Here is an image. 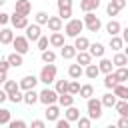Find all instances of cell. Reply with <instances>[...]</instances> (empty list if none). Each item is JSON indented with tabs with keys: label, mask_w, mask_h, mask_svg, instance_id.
Segmentation results:
<instances>
[{
	"label": "cell",
	"mask_w": 128,
	"mask_h": 128,
	"mask_svg": "<svg viewBox=\"0 0 128 128\" xmlns=\"http://www.w3.org/2000/svg\"><path fill=\"white\" fill-rule=\"evenodd\" d=\"M56 72H58L56 64H54V62H50V64H44V66H42V70H40L38 78H40V82H42V84L50 86V84H54V82H56Z\"/></svg>",
	"instance_id": "1"
},
{
	"label": "cell",
	"mask_w": 128,
	"mask_h": 128,
	"mask_svg": "<svg viewBox=\"0 0 128 128\" xmlns=\"http://www.w3.org/2000/svg\"><path fill=\"white\" fill-rule=\"evenodd\" d=\"M82 30H84V20H80V18H70V20L64 24V34H66L68 38L80 36Z\"/></svg>",
	"instance_id": "2"
},
{
	"label": "cell",
	"mask_w": 128,
	"mask_h": 128,
	"mask_svg": "<svg viewBox=\"0 0 128 128\" xmlns=\"http://www.w3.org/2000/svg\"><path fill=\"white\" fill-rule=\"evenodd\" d=\"M102 100L100 98H94V96H90L88 100H86V110H88V116L92 118V120H100L102 118Z\"/></svg>",
	"instance_id": "3"
},
{
	"label": "cell",
	"mask_w": 128,
	"mask_h": 128,
	"mask_svg": "<svg viewBox=\"0 0 128 128\" xmlns=\"http://www.w3.org/2000/svg\"><path fill=\"white\" fill-rule=\"evenodd\" d=\"M84 28H86L88 32H100L102 20H100L94 12H84Z\"/></svg>",
	"instance_id": "4"
},
{
	"label": "cell",
	"mask_w": 128,
	"mask_h": 128,
	"mask_svg": "<svg viewBox=\"0 0 128 128\" xmlns=\"http://www.w3.org/2000/svg\"><path fill=\"white\" fill-rule=\"evenodd\" d=\"M12 46H14V50L20 52V54H28V52H30V40L26 38V34H24V36H14Z\"/></svg>",
	"instance_id": "5"
},
{
	"label": "cell",
	"mask_w": 128,
	"mask_h": 128,
	"mask_svg": "<svg viewBox=\"0 0 128 128\" xmlns=\"http://www.w3.org/2000/svg\"><path fill=\"white\" fill-rule=\"evenodd\" d=\"M40 102H42L44 106L58 102V92H56V88H48V86H46L44 90H40Z\"/></svg>",
	"instance_id": "6"
},
{
	"label": "cell",
	"mask_w": 128,
	"mask_h": 128,
	"mask_svg": "<svg viewBox=\"0 0 128 128\" xmlns=\"http://www.w3.org/2000/svg\"><path fill=\"white\" fill-rule=\"evenodd\" d=\"M24 30H26V38H28L30 42H38V38L42 36V28H40V24H36V22H34V24H28Z\"/></svg>",
	"instance_id": "7"
},
{
	"label": "cell",
	"mask_w": 128,
	"mask_h": 128,
	"mask_svg": "<svg viewBox=\"0 0 128 128\" xmlns=\"http://www.w3.org/2000/svg\"><path fill=\"white\" fill-rule=\"evenodd\" d=\"M10 24H12L16 30H24V28L28 26V16H22V14L14 12V14H10Z\"/></svg>",
	"instance_id": "8"
},
{
	"label": "cell",
	"mask_w": 128,
	"mask_h": 128,
	"mask_svg": "<svg viewBox=\"0 0 128 128\" xmlns=\"http://www.w3.org/2000/svg\"><path fill=\"white\" fill-rule=\"evenodd\" d=\"M38 82H40L38 76H34V74H26V76L20 80V90H32V88H36Z\"/></svg>",
	"instance_id": "9"
},
{
	"label": "cell",
	"mask_w": 128,
	"mask_h": 128,
	"mask_svg": "<svg viewBox=\"0 0 128 128\" xmlns=\"http://www.w3.org/2000/svg\"><path fill=\"white\" fill-rule=\"evenodd\" d=\"M44 114H46V120H48V122H56V120L60 118V104H56V102H54V104H48Z\"/></svg>",
	"instance_id": "10"
},
{
	"label": "cell",
	"mask_w": 128,
	"mask_h": 128,
	"mask_svg": "<svg viewBox=\"0 0 128 128\" xmlns=\"http://www.w3.org/2000/svg\"><path fill=\"white\" fill-rule=\"evenodd\" d=\"M30 10H32L30 0H16V4H14V12H18V14H22V16H28Z\"/></svg>",
	"instance_id": "11"
},
{
	"label": "cell",
	"mask_w": 128,
	"mask_h": 128,
	"mask_svg": "<svg viewBox=\"0 0 128 128\" xmlns=\"http://www.w3.org/2000/svg\"><path fill=\"white\" fill-rule=\"evenodd\" d=\"M46 26H48V30H50V32H60V30L64 28V20H62L60 16H50Z\"/></svg>",
	"instance_id": "12"
},
{
	"label": "cell",
	"mask_w": 128,
	"mask_h": 128,
	"mask_svg": "<svg viewBox=\"0 0 128 128\" xmlns=\"http://www.w3.org/2000/svg\"><path fill=\"white\" fill-rule=\"evenodd\" d=\"M76 54H78V50H76L74 44H64V46L60 48V56H62L64 60H72V58H76Z\"/></svg>",
	"instance_id": "13"
},
{
	"label": "cell",
	"mask_w": 128,
	"mask_h": 128,
	"mask_svg": "<svg viewBox=\"0 0 128 128\" xmlns=\"http://www.w3.org/2000/svg\"><path fill=\"white\" fill-rule=\"evenodd\" d=\"M36 102H40V92H36V88H32V90H24V104L34 106Z\"/></svg>",
	"instance_id": "14"
},
{
	"label": "cell",
	"mask_w": 128,
	"mask_h": 128,
	"mask_svg": "<svg viewBox=\"0 0 128 128\" xmlns=\"http://www.w3.org/2000/svg\"><path fill=\"white\" fill-rule=\"evenodd\" d=\"M98 8H100V0H80L82 12H96Z\"/></svg>",
	"instance_id": "15"
},
{
	"label": "cell",
	"mask_w": 128,
	"mask_h": 128,
	"mask_svg": "<svg viewBox=\"0 0 128 128\" xmlns=\"http://www.w3.org/2000/svg\"><path fill=\"white\" fill-rule=\"evenodd\" d=\"M6 58H8V62H10L12 68H20V66L24 64V54H20V52H16V50H14L12 54H8Z\"/></svg>",
	"instance_id": "16"
},
{
	"label": "cell",
	"mask_w": 128,
	"mask_h": 128,
	"mask_svg": "<svg viewBox=\"0 0 128 128\" xmlns=\"http://www.w3.org/2000/svg\"><path fill=\"white\" fill-rule=\"evenodd\" d=\"M68 76L70 78H74V80H80V76H84V66L82 64H70L68 66Z\"/></svg>",
	"instance_id": "17"
},
{
	"label": "cell",
	"mask_w": 128,
	"mask_h": 128,
	"mask_svg": "<svg viewBox=\"0 0 128 128\" xmlns=\"http://www.w3.org/2000/svg\"><path fill=\"white\" fill-rule=\"evenodd\" d=\"M88 52L94 56V58H102L104 56V52H106V48H104V44L102 42H90V48H88Z\"/></svg>",
	"instance_id": "18"
},
{
	"label": "cell",
	"mask_w": 128,
	"mask_h": 128,
	"mask_svg": "<svg viewBox=\"0 0 128 128\" xmlns=\"http://www.w3.org/2000/svg\"><path fill=\"white\" fill-rule=\"evenodd\" d=\"M66 42H64V34L62 32H52L50 34V46L52 48H62Z\"/></svg>",
	"instance_id": "19"
},
{
	"label": "cell",
	"mask_w": 128,
	"mask_h": 128,
	"mask_svg": "<svg viewBox=\"0 0 128 128\" xmlns=\"http://www.w3.org/2000/svg\"><path fill=\"white\" fill-rule=\"evenodd\" d=\"M74 94H70V92H64V94H58V104L62 106V108H68V106H72L74 104Z\"/></svg>",
	"instance_id": "20"
},
{
	"label": "cell",
	"mask_w": 128,
	"mask_h": 128,
	"mask_svg": "<svg viewBox=\"0 0 128 128\" xmlns=\"http://www.w3.org/2000/svg\"><path fill=\"white\" fill-rule=\"evenodd\" d=\"M100 100H102V106H104V108H114V104L118 102V96H116L114 92H106Z\"/></svg>",
	"instance_id": "21"
},
{
	"label": "cell",
	"mask_w": 128,
	"mask_h": 128,
	"mask_svg": "<svg viewBox=\"0 0 128 128\" xmlns=\"http://www.w3.org/2000/svg\"><path fill=\"white\" fill-rule=\"evenodd\" d=\"M12 40H14V32L10 30V28H0V44H12Z\"/></svg>",
	"instance_id": "22"
},
{
	"label": "cell",
	"mask_w": 128,
	"mask_h": 128,
	"mask_svg": "<svg viewBox=\"0 0 128 128\" xmlns=\"http://www.w3.org/2000/svg\"><path fill=\"white\" fill-rule=\"evenodd\" d=\"M74 46H76V50H78V52L88 50V48H90V40H88L86 36H82V34H80V36H76V38H74Z\"/></svg>",
	"instance_id": "23"
},
{
	"label": "cell",
	"mask_w": 128,
	"mask_h": 128,
	"mask_svg": "<svg viewBox=\"0 0 128 128\" xmlns=\"http://www.w3.org/2000/svg\"><path fill=\"white\" fill-rule=\"evenodd\" d=\"M108 46H110L114 52H118V50H122V48H124V38H122L120 34H116V36H110V42H108Z\"/></svg>",
	"instance_id": "24"
},
{
	"label": "cell",
	"mask_w": 128,
	"mask_h": 128,
	"mask_svg": "<svg viewBox=\"0 0 128 128\" xmlns=\"http://www.w3.org/2000/svg\"><path fill=\"white\" fill-rule=\"evenodd\" d=\"M98 74H100V68H98V64H88V66H84V76L86 78H90V80H94V78H98Z\"/></svg>",
	"instance_id": "25"
},
{
	"label": "cell",
	"mask_w": 128,
	"mask_h": 128,
	"mask_svg": "<svg viewBox=\"0 0 128 128\" xmlns=\"http://www.w3.org/2000/svg\"><path fill=\"white\" fill-rule=\"evenodd\" d=\"M64 118H68L70 122H76L78 118H80V110L72 104V106H68V108H64Z\"/></svg>",
	"instance_id": "26"
},
{
	"label": "cell",
	"mask_w": 128,
	"mask_h": 128,
	"mask_svg": "<svg viewBox=\"0 0 128 128\" xmlns=\"http://www.w3.org/2000/svg\"><path fill=\"white\" fill-rule=\"evenodd\" d=\"M120 100H128V86L124 84V82H118L116 86H114V90H112Z\"/></svg>",
	"instance_id": "27"
},
{
	"label": "cell",
	"mask_w": 128,
	"mask_h": 128,
	"mask_svg": "<svg viewBox=\"0 0 128 128\" xmlns=\"http://www.w3.org/2000/svg\"><path fill=\"white\" fill-rule=\"evenodd\" d=\"M106 32H108L110 36H116V34H120V32H122V26H120V22L110 18V22L106 24Z\"/></svg>",
	"instance_id": "28"
},
{
	"label": "cell",
	"mask_w": 128,
	"mask_h": 128,
	"mask_svg": "<svg viewBox=\"0 0 128 128\" xmlns=\"http://www.w3.org/2000/svg\"><path fill=\"white\" fill-rule=\"evenodd\" d=\"M92 58H94V56H92L88 50H82V52H78V54H76V62H78V64H82V66H88V64L92 62Z\"/></svg>",
	"instance_id": "29"
},
{
	"label": "cell",
	"mask_w": 128,
	"mask_h": 128,
	"mask_svg": "<svg viewBox=\"0 0 128 128\" xmlns=\"http://www.w3.org/2000/svg\"><path fill=\"white\" fill-rule=\"evenodd\" d=\"M98 68H100V72H104V74H108V72H114V62L102 56V58H100V62H98Z\"/></svg>",
	"instance_id": "30"
},
{
	"label": "cell",
	"mask_w": 128,
	"mask_h": 128,
	"mask_svg": "<svg viewBox=\"0 0 128 128\" xmlns=\"http://www.w3.org/2000/svg\"><path fill=\"white\" fill-rule=\"evenodd\" d=\"M78 96H80V98H84V100H88L90 96H94V86H92V84H82V86H80Z\"/></svg>",
	"instance_id": "31"
},
{
	"label": "cell",
	"mask_w": 128,
	"mask_h": 128,
	"mask_svg": "<svg viewBox=\"0 0 128 128\" xmlns=\"http://www.w3.org/2000/svg\"><path fill=\"white\" fill-rule=\"evenodd\" d=\"M112 62H114V66H116V68H118V66H128V56H126L124 52H120V50H118V52L114 54Z\"/></svg>",
	"instance_id": "32"
},
{
	"label": "cell",
	"mask_w": 128,
	"mask_h": 128,
	"mask_svg": "<svg viewBox=\"0 0 128 128\" xmlns=\"http://www.w3.org/2000/svg\"><path fill=\"white\" fill-rule=\"evenodd\" d=\"M42 62L44 64H50V62H56V52L54 50H50V48H46V50H42Z\"/></svg>",
	"instance_id": "33"
},
{
	"label": "cell",
	"mask_w": 128,
	"mask_h": 128,
	"mask_svg": "<svg viewBox=\"0 0 128 128\" xmlns=\"http://www.w3.org/2000/svg\"><path fill=\"white\" fill-rule=\"evenodd\" d=\"M118 84V78H116V74L114 72H108L106 74V78H104V86L108 88V90H114V86Z\"/></svg>",
	"instance_id": "34"
},
{
	"label": "cell",
	"mask_w": 128,
	"mask_h": 128,
	"mask_svg": "<svg viewBox=\"0 0 128 128\" xmlns=\"http://www.w3.org/2000/svg\"><path fill=\"white\" fill-rule=\"evenodd\" d=\"M114 108H116V112L120 116H128V100H120L118 98V102L114 104Z\"/></svg>",
	"instance_id": "35"
},
{
	"label": "cell",
	"mask_w": 128,
	"mask_h": 128,
	"mask_svg": "<svg viewBox=\"0 0 128 128\" xmlns=\"http://www.w3.org/2000/svg\"><path fill=\"white\" fill-rule=\"evenodd\" d=\"M114 74H116L118 82H128V68H126V66H118V68L114 70Z\"/></svg>",
	"instance_id": "36"
},
{
	"label": "cell",
	"mask_w": 128,
	"mask_h": 128,
	"mask_svg": "<svg viewBox=\"0 0 128 128\" xmlns=\"http://www.w3.org/2000/svg\"><path fill=\"white\" fill-rule=\"evenodd\" d=\"M48 18H50V14L48 12H44V10H38L36 12V16H34V20H36V24H48Z\"/></svg>",
	"instance_id": "37"
},
{
	"label": "cell",
	"mask_w": 128,
	"mask_h": 128,
	"mask_svg": "<svg viewBox=\"0 0 128 128\" xmlns=\"http://www.w3.org/2000/svg\"><path fill=\"white\" fill-rule=\"evenodd\" d=\"M4 90H6L8 94H12V92L20 90V82H16V80H6V82H4Z\"/></svg>",
	"instance_id": "38"
},
{
	"label": "cell",
	"mask_w": 128,
	"mask_h": 128,
	"mask_svg": "<svg viewBox=\"0 0 128 128\" xmlns=\"http://www.w3.org/2000/svg\"><path fill=\"white\" fill-rule=\"evenodd\" d=\"M68 84H70V80H56L54 88H56L58 94H64V92H68Z\"/></svg>",
	"instance_id": "39"
},
{
	"label": "cell",
	"mask_w": 128,
	"mask_h": 128,
	"mask_svg": "<svg viewBox=\"0 0 128 128\" xmlns=\"http://www.w3.org/2000/svg\"><path fill=\"white\" fill-rule=\"evenodd\" d=\"M10 120H12V112L8 108H0V126L2 124H8Z\"/></svg>",
	"instance_id": "40"
},
{
	"label": "cell",
	"mask_w": 128,
	"mask_h": 128,
	"mask_svg": "<svg viewBox=\"0 0 128 128\" xmlns=\"http://www.w3.org/2000/svg\"><path fill=\"white\" fill-rule=\"evenodd\" d=\"M8 100H10L12 104H20V102H24V94H22L20 90H16V92L8 94Z\"/></svg>",
	"instance_id": "41"
},
{
	"label": "cell",
	"mask_w": 128,
	"mask_h": 128,
	"mask_svg": "<svg viewBox=\"0 0 128 128\" xmlns=\"http://www.w3.org/2000/svg\"><path fill=\"white\" fill-rule=\"evenodd\" d=\"M36 44H38V50L42 52V50H46V48L50 46V38H48V36H40Z\"/></svg>",
	"instance_id": "42"
},
{
	"label": "cell",
	"mask_w": 128,
	"mask_h": 128,
	"mask_svg": "<svg viewBox=\"0 0 128 128\" xmlns=\"http://www.w3.org/2000/svg\"><path fill=\"white\" fill-rule=\"evenodd\" d=\"M58 16L62 20H70L72 18V8H58Z\"/></svg>",
	"instance_id": "43"
},
{
	"label": "cell",
	"mask_w": 128,
	"mask_h": 128,
	"mask_svg": "<svg viewBox=\"0 0 128 128\" xmlns=\"http://www.w3.org/2000/svg\"><path fill=\"white\" fill-rule=\"evenodd\" d=\"M68 92H70V94H74V96H78V92H80V84H78L74 78H72V80H70V84H68Z\"/></svg>",
	"instance_id": "44"
},
{
	"label": "cell",
	"mask_w": 128,
	"mask_h": 128,
	"mask_svg": "<svg viewBox=\"0 0 128 128\" xmlns=\"http://www.w3.org/2000/svg\"><path fill=\"white\" fill-rule=\"evenodd\" d=\"M118 12H120V8H118V6H114L112 2H108V6H106V14L112 18V16H118Z\"/></svg>",
	"instance_id": "45"
},
{
	"label": "cell",
	"mask_w": 128,
	"mask_h": 128,
	"mask_svg": "<svg viewBox=\"0 0 128 128\" xmlns=\"http://www.w3.org/2000/svg\"><path fill=\"white\" fill-rule=\"evenodd\" d=\"M76 124H78V128H90L92 118H90V116H88V118H82V116H80V118L76 120Z\"/></svg>",
	"instance_id": "46"
},
{
	"label": "cell",
	"mask_w": 128,
	"mask_h": 128,
	"mask_svg": "<svg viewBox=\"0 0 128 128\" xmlns=\"http://www.w3.org/2000/svg\"><path fill=\"white\" fill-rule=\"evenodd\" d=\"M8 126H10V128H26L28 124H26L24 120H10V122H8Z\"/></svg>",
	"instance_id": "47"
},
{
	"label": "cell",
	"mask_w": 128,
	"mask_h": 128,
	"mask_svg": "<svg viewBox=\"0 0 128 128\" xmlns=\"http://www.w3.org/2000/svg\"><path fill=\"white\" fill-rule=\"evenodd\" d=\"M70 126V120L68 118H58L56 120V128H68Z\"/></svg>",
	"instance_id": "48"
},
{
	"label": "cell",
	"mask_w": 128,
	"mask_h": 128,
	"mask_svg": "<svg viewBox=\"0 0 128 128\" xmlns=\"http://www.w3.org/2000/svg\"><path fill=\"white\" fill-rule=\"evenodd\" d=\"M12 66H10V62H8V58H0V70H4V72H8Z\"/></svg>",
	"instance_id": "49"
},
{
	"label": "cell",
	"mask_w": 128,
	"mask_h": 128,
	"mask_svg": "<svg viewBox=\"0 0 128 128\" xmlns=\"http://www.w3.org/2000/svg\"><path fill=\"white\" fill-rule=\"evenodd\" d=\"M10 22V14H6V12H0V24L2 26H6Z\"/></svg>",
	"instance_id": "50"
},
{
	"label": "cell",
	"mask_w": 128,
	"mask_h": 128,
	"mask_svg": "<svg viewBox=\"0 0 128 128\" xmlns=\"http://www.w3.org/2000/svg\"><path fill=\"white\" fill-rule=\"evenodd\" d=\"M58 8H72V0H56Z\"/></svg>",
	"instance_id": "51"
},
{
	"label": "cell",
	"mask_w": 128,
	"mask_h": 128,
	"mask_svg": "<svg viewBox=\"0 0 128 128\" xmlns=\"http://www.w3.org/2000/svg\"><path fill=\"white\" fill-rule=\"evenodd\" d=\"M118 126H120V128H128V116H120Z\"/></svg>",
	"instance_id": "52"
},
{
	"label": "cell",
	"mask_w": 128,
	"mask_h": 128,
	"mask_svg": "<svg viewBox=\"0 0 128 128\" xmlns=\"http://www.w3.org/2000/svg\"><path fill=\"white\" fill-rule=\"evenodd\" d=\"M110 2H112V4H114V6H118V8H120V10H122V8H124V6H126V4H128V0H110Z\"/></svg>",
	"instance_id": "53"
},
{
	"label": "cell",
	"mask_w": 128,
	"mask_h": 128,
	"mask_svg": "<svg viewBox=\"0 0 128 128\" xmlns=\"http://www.w3.org/2000/svg\"><path fill=\"white\" fill-rule=\"evenodd\" d=\"M46 122L44 120H32V128H44Z\"/></svg>",
	"instance_id": "54"
},
{
	"label": "cell",
	"mask_w": 128,
	"mask_h": 128,
	"mask_svg": "<svg viewBox=\"0 0 128 128\" xmlns=\"http://www.w3.org/2000/svg\"><path fill=\"white\" fill-rule=\"evenodd\" d=\"M6 100H8V92H6L4 88H0V104H2V102H6Z\"/></svg>",
	"instance_id": "55"
},
{
	"label": "cell",
	"mask_w": 128,
	"mask_h": 128,
	"mask_svg": "<svg viewBox=\"0 0 128 128\" xmlns=\"http://www.w3.org/2000/svg\"><path fill=\"white\" fill-rule=\"evenodd\" d=\"M8 80V72H4V70H0V84H4Z\"/></svg>",
	"instance_id": "56"
},
{
	"label": "cell",
	"mask_w": 128,
	"mask_h": 128,
	"mask_svg": "<svg viewBox=\"0 0 128 128\" xmlns=\"http://www.w3.org/2000/svg\"><path fill=\"white\" fill-rule=\"evenodd\" d=\"M120 34H122V38H124V44H128V26H126V28H124Z\"/></svg>",
	"instance_id": "57"
},
{
	"label": "cell",
	"mask_w": 128,
	"mask_h": 128,
	"mask_svg": "<svg viewBox=\"0 0 128 128\" xmlns=\"http://www.w3.org/2000/svg\"><path fill=\"white\" fill-rule=\"evenodd\" d=\"M124 54H126V56H128V44H126V48H124Z\"/></svg>",
	"instance_id": "58"
},
{
	"label": "cell",
	"mask_w": 128,
	"mask_h": 128,
	"mask_svg": "<svg viewBox=\"0 0 128 128\" xmlns=\"http://www.w3.org/2000/svg\"><path fill=\"white\" fill-rule=\"evenodd\" d=\"M4 4H6V0H0V6H4Z\"/></svg>",
	"instance_id": "59"
},
{
	"label": "cell",
	"mask_w": 128,
	"mask_h": 128,
	"mask_svg": "<svg viewBox=\"0 0 128 128\" xmlns=\"http://www.w3.org/2000/svg\"><path fill=\"white\" fill-rule=\"evenodd\" d=\"M0 28H2V24H0Z\"/></svg>",
	"instance_id": "60"
}]
</instances>
